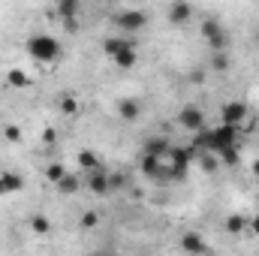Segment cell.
I'll list each match as a JSON object with an SVG mask.
<instances>
[{"mask_svg":"<svg viewBox=\"0 0 259 256\" xmlns=\"http://www.w3.org/2000/svg\"><path fill=\"white\" fill-rule=\"evenodd\" d=\"M24 49H27V55L33 61H42V64H52V61L61 58V46H58V39L52 33H33V36H27Z\"/></svg>","mask_w":259,"mask_h":256,"instance_id":"cell-1","label":"cell"},{"mask_svg":"<svg viewBox=\"0 0 259 256\" xmlns=\"http://www.w3.org/2000/svg\"><path fill=\"white\" fill-rule=\"evenodd\" d=\"M220 121L226 124V127H244L247 121H250V109H247V103H241V100H229V103H223V109H220Z\"/></svg>","mask_w":259,"mask_h":256,"instance_id":"cell-2","label":"cell"},{"mask_svg":"<svg viewBox=\"0 0 259 256\" xmlns=\"http://www.w3.org/2000/svg\"><path fill=\"white\" fill-rule=\"evenodd\" d=\"M229 148H238V130L235 127H226V124H220V127H211V154H223V151H229Z\"/></svg>","mask_w":259,"mask_h":256,"instance_id":"cell-3","label":"cell"},{"mask_svg":"<svg viewBox=\"0 0 259 256\" xmlns=\"http://www.w3.org/2000/svg\"><path fill=\"white\" fill-rule=\"evenodd\" d=\"M202 36L208 39V46L214 52H226L229 49V33H226V27H220L217 18H205L202 21Z\"/></svg>","mask_w":259,"mask_h":256,"instance_id":"cell-4","label":"cell"},{"mask_svg":"<svg viewBox=\"0 0 259 256\" xmlns=\"http://www.w3.org/2000/svg\"><path fill=\"white\" fill-rule=\"evenodd\" d=\"M115 24H118L124 33H139V30L148 24V15H145L142 9H121V12L115 15Z\"/></svg>","mask_w":259,"mask_h":256,"instance_id":"cell-5","label":"cell"},{"mask_svg":"<svg viewBox=\"0 0 259 256\" xmlns=\"http://www.w3.org/2000/svg\"><path fill=\"white\" fill-rule=\"evenodd\" d=\"M169 160H172L169 181H181L187 175V169H190V151L187 148H169Z\"/></svg>","mask_w":259,"mask_h":256,"instance_id":"cell-6","label":"cell"},{"mask_svg":"<svg viewBox=\"0 0 259 256\" xmlns=\"http://www.w3.org/2000/svg\"><path fill=\"white\" fill-rule=\"evenodd\" d=\"M178 124L184 130H190V133H202L205 130V112L199 109V106H184L181 112H178Z\"/></svg>","mask_w":259,"mask_h":256,"instance_id":"cell-7","label":"cell"},{"mask_svg":"<svg viewBox=\"0 0 259 256\" xmlns=\"http://www.w3.org/2000/svg\"><path fill=\"white\" fill-rule=\"evenodd\" d=\"M139 169H142V175H145V178H151V181H169V172H166V166H163V160H160V157L142 154Z\"/></svg>","mask_w":259,"mask_h":256,"instance_id":"cell-8","label":"cell"},{"mask_svg":"<svg viewBox=\"0 0 259 256\" xmlns=\"http://www.w3.org/2000/svg\"><path fill=\"white\" fill-rule=\"evenodd\" d=\"M181 250L190 256H202V253H208V244H205V238L199 232H184L181 235Z\"/></svg>","mask_w":259,"mask_h":256,"instance_id":"cell-9","label":"cell"},{"mask_svg":"<svg viewBox=\"0 0 259 256\" xmlns=\"http://www.w3.org/2000/svg\"><path fill=\"white\" fill-rule=\"evenodd\" d=\"M24 187V178L15 172H0V196H15Z\"/></svg>","mask_w":259,"mask_h":256,"instance_id":"cell-10","label":"cell"},{"mask_svg":"<svg viewBox=\"0 0 259 256\" xmlns=\"http://www.w3.org/2000/svg\"><path fill=\"white\" fill-rule=\"evenodd\" d=\"M88 187H91L94 196H106V193H112V187H109V172H106V169H100V172L88 175Z\"/></svg>","mask_w":259,"mask_h":256,"instance_id":"cell-11","label":"cell"},{"mask_svg":"<svg viewBox=\"0 0 259 256\" xmlns=\"http://www.w3.org/2000/svg\"><path fill=\"white\" fill-rule=\"evenodd\" d=\"M130 46H136L133 39H127V36H106L103 39V52L109 55V58H115V55H121L124 49H130Z\"/></svg>","mask_w":259,"mask_h":256,"instance_id":"cell-12","label":"cell"},{"mask_svg":"<svg viewBox=\"0 0 259 256\" xmlns=\"http://www.w3.org/2000/svg\"><path fill=\"white\" fill-rule=\"evenodd\" d=\"M169 148H172V145H169L163 136H154V139H148V142H145V154H151V157H160V160L169 154Z\"/></svg>","mask_w":259,"mask_h":256,"instance_id":"cell-13","label":"cell"},{"mask_svg":"<svg viewBox=\"0 0 259 256\" xmlns=\"http://www.w3.org/2000/svg\"><path fill=\"white\" fill-rule=\"evenodd\" d=\"M75 163H78V169H84L88 175H94V172H100V169H103L94 151H78V157H75Z\"/></svg>","mask_w":259,"mask_h":256,"instance_id":"cell-14","label":"cell"},{"mask_svg":"<svg viewBox=\"0 0 259 256\" xmlns=\"http://www.w3.org/2000/svg\"><path fill=\"white\" fill-rule=\"evenodd\" d=\"M118 115H121V121H136V118L142 115V106H139L136 100L124 97V100L118 103Z\"/></svg>","mask_w":259,"mask_h":256,"instance_id":"cell-15","label":"cell"},{"mask_svg":"<svg viewBox=\"0 0 259 256\" xmlns=\"http://www.w3.org/2000/svg\"><path fill=\"white\" fill-rule=\"evenodd\" d=\"M190 15H193V6L190 3H172L169 6V21L172 24H184Z\"/></svg>","mask_w":259,"mask_h":256,"instance_id":"cell-16","label":"cell"},{"mask_svg":"<svg viewBox=\"0 0 259 256\" xmlns=\"http://www.w3.org/2000/svg\"><path fill=\"white\" fill-rule=\"evenodd\" d=\"M81 190V178L75 175V172H66L64 178L58 181V193H64V196H72V193Z\"/></svg>","mask_w":259,"mask_h":256,"instance_id":"cell-17","label":"cell"},{"mask_svg":"<svg viewBox=\"0 0 259 256\" xmlns=\"http://www.w3.org/2000/svg\"><path fill=\"white\" fill-rule=\"evenodd\" d=\"M78 12H81V3H78V0H64V3H58V15H61L64 21H75Z\"/></svg>","mask_w":259,"mask_h":256,"instance_id":"cell-18","label":"cell"},{"mask_svg":"<svg viewBox=\"0 0 259 256\" xmlns=\"http://www.w3.org/2000/svg\"><path fill=\"white\" fill-rule=\"evenodd\" d=\"M112 61H115V66H118V69H133V66H136V46L124 49V52H121V55H115Z\"/></svg>","mask_w":259,"mask_h":256,"instance_id":"cell-19","label":"cell"},{"mask_svg":"<svg viewBox=\"0 0 259 256\" xmlns=\"http://www.w3.org/2000/svg\"><path fill=\"white\" fill-rule=\"evenodd\" d=\"M247 229V217L244 214H229L226 217V232L229 235H238V232H244Z\"/></svg>","mask_w":259,"mask_h":256,"instance_id":"cell-20","label":"cell"},{"mask_svg":"<svg viewBox=\"0 0 259 256\" xmlns=\"http://www.w3.org/2000/svg\"><path fill=\"white\" fill-rule=\"evenodd\" d=\"M58 109H61L64 115H78L81 106H78V100H75L72 94H61V97H58Z\"/></svg>","mask_w":259,"mask_h":256,"instance_id":"cell-21","label":"cell"},{"mask_svg":"<svg viewBox=\"0 0 259 256\" xmlns=\"http://www.w3.org/2000/svg\"><path fill=\"white\" fill-rule=\"evenodd\" d=\"M6 81H9L12 88H27V84H30V75H27L24 69H18V66H15V69H9V72H6Z\"/></svg>","mask_w":259,"mask_h":256,"instance_id":"cell-22","label":"cell"},{"mask_svg":"<svg viewBox=\"0 0 259 256\" xmlns=\"http://www.w3.org/2000/svg\"><path fill=\"white\" fill-rule=\"evenodd\" d=\"M30 229H33L36 235H46V232L52 229V223H49L46 214H33V217H30Z\"/></svg>","mask_w":259,"mask_h":256,"instance_id":"cell-23","label":"cell"},{"mask_svg":"<svg viewBox=\"0 0 259 256\" xmlns=\"http://www.w3.org/2000/svg\"><path fill=\"white\" fill-rule=\"evenodd\" d=\"M66 172H69V169H66L64 163H52V166H49V169H46V178H49V181H52V184H58V181H61V178H64Z\"/></svg>","mask_w":259,"mask_h":256,"instance_id":"cell-24","label":"cell"},{"mask_svg":"<svg viewBox=\"0 0 259 256\" xmlns=\"http://www.w3.org/2000/svg\"><path fill=\"white\" fill-rule=\"evenodd\" d=\"M211 69H214V72H226V69H229V55H226V52H214Z\"/></svg>","mask_w":259,"mask_h":256,"instance_id":"cell-25","label":"cell"},{"mask_svg":"<svg viewBox=\"0 0 259 256\" xmlns=\"http://www.w3.org/2000/svg\"><path fill=\"white\" fill-rule=\"evenodd\" d=\"M199 163H202V169L211 175V172H217V163H220V160H217V154H199Z\"/></svg>","mask_w":259,"mask_h":256,"instance_id":"cell-26","label":"cell"},{"mask_svg":"<svg viewBox=\"0 0 259 256\" xmlns=\"http://www.w3.org/2000/svg\"><path fill=\"white\" fill-rule=\"evenodd\" d=\"M3 136H6V142H12V145L21 142V130L15 127V124H6V127H3Z\"/></svg>","mask_w":259,"mask_h":256,"instance_id":"cell-27","label":"cell"},{"mask_svg":"<svg viewBox=\"0 0 259 256\" xmlns=\"http://www.w3.org/2000/svg\"><path fill=\"white\" fill-rule=\"evenodd\" d=\"M217 160H220V163H226V166H238V148H229V151H223Z\"/></svg>","mask_w":259,"mask_h":256,"instance_id":"cell-28","label":"cell"},{"mask_svg":"<svg viewBox=\"0 0 259 256\" xmlns=\"http://www.w3.org/2000/svg\"><path fill=\"white\" fill-rule=\"evenodd\" d=\"M97 223H100V214L97 211H84L81 214V229H94Z\"/></svg>","mask_w":259,"mask_h":256,"instance_id":"cell-29","label":"cell"},{"mask_svg":"<svg viewBox=\"0 0 259 256\" xmlns=\"http://www.w3.org/2000/svg\"><path fill=\"white\" fill-rule=\"evenodd\" d=\"M247 229H250V235H256V238H259V214L247 220Z\"/></svg>","mask_w":259,"mask_h":256,"instance_id":"cell-30","label":"cell"},{"mask_svg":"<svg viewBox=\"0 0 259 256\" xmlns=\"http://www.w3.org/2000/svg\"><path fill=\"white\" fill-rule=\"evenodd\" d=\"M250 172H253V175L259 178V160H253V166H250Z\"/></svg>","mask_w":259,"mask_h":256,"instance_id":"cell-31","label":"cell"}]
</instances>
